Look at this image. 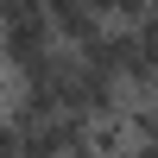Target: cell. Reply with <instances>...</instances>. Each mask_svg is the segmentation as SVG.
Returning <instances> with one entry per match:
<instances>
[{"mask_svg": "<svg viewBox=\"0 0 158 158\" xmlns=\"http://www.w3.org/2000/svg\"><path fill=\"white\" fill-rule=\"evenodd\" d=\"M51 0H0V25H19V19H44Z\"/></svg>", "mask_w": 158, "mask_h": 158, "instance_id": "cell-2", "label": "cell"}, {"mask_svg": "<svg viewBox=\"0 0 158 158\" xmlns=\"http://www.w3.org/2000/svg\"><path fill=\"white\" fill-rule=\"evenodd\" d=\"M0 158H25V127L13 120V114L0 120Z\"/></svg>", "mask_w": 158, "mask_h": 158, "instance_id": "cell-3", "label": "cell"}, {"mask_svg": "<svg viewBox=\"0 0 158 158\" xmlns=\"http://www.w3.org/2000/svg\"><path fill=\"white\" fill-rule=\"evenodd\" d=\"M133 44H139V63H146V70H158V6L133 19Z\"/></svg>", "mask_w": 158, "mask_h": 158, "instance_id": "cell-1", "label": "cell"}, {"mask_svg": "<svg viewBox=\"0 0 158 158\" xmlns=\"http://www.w3.org/2000/svg\"><path fill=\"white\" fill-rule=\"evenodd\" d=\"M70 158H95V152H89V146H82V152H70Z\"/></svg>", "mask_w": 158, "mask_h": 158, "instance_id": "cell-4", "label": "cell"}]
</instances>
